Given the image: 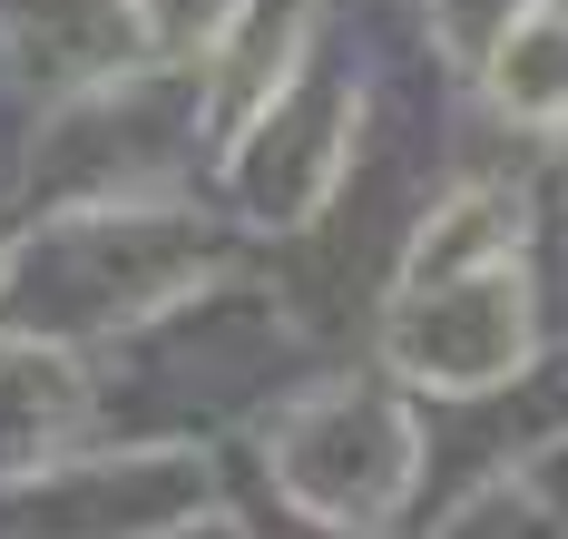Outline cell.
<instances>
[{
	"mask_svg": "<svg viewBox=\"0 0 568 539\" xmlns=\"http://www.w3.org/2000/svg\"><path fill=\"white\" fill-rule=\"evenodd\" d=\"M519 245H529V196L519 186H452L442 206H422V226L402 245V285L490 275V265H519Z\"/></svg>",
	"mask_w": 568,
	"mask_h": 539,
	"instance_id": "7a4b0ae2",
	"label": "cell"
},
{
	"mask_svg": "<svg viewBox=\"0 0 568 539\" xmlns=\"http://www.w3.org/2000/svg\"><path fill=\"white\" fill-rule=\"evenodd\" d=\"M490 109L519 128H568V0H519L480 50Z\"/></svg>",
	"mask_w": 568,
	"mask_h": 539,
	"instance_id": "3957f363",
	"label": "cell"
},
{
	"mask_svg": "<svg viewBox=\"0 0 568 539\" xmlns=\"http://www.w3.org/2000/svg\"><path fill=\"white\" fill-rule=\"evenodd\" d=\"M383 363L432 393L510 383L529 363V275L490 265V275H452V285H402L383 314Z\"/></svg>",
	"mask_w": 568,
	"mask_h": 539,
	"instance_id": "6da1fadb",
	"label": "cell"
}]
</instances>
